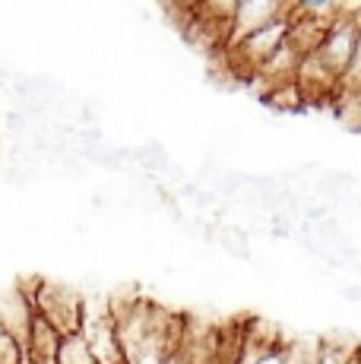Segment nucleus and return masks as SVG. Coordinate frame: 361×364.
Returning a JSON list of instances; mask_svg holds the SVG:
<instances>
[{
	"mask_svg": "<svg viewBox=\"0 0 361 364\" xmlns=\"http://www.w3.org/2000/svg\"><path fill=\"white\" fill-rule=\"evenodd\" d=\"M29 298L32 307L45 323H51L60 336L76 333L82 326V317H86V301L76 289L60 282H48V279H32L29 285Z\"/></svg>",
	"mask_w": 361,
	"mask_h": 364,
	"instance_id": "1",
	"label": "nucleus"
},
{
	"mask_svg": "<svg viewBox=\"0 0 361 364\" xmlns=\"http://www.w3.org/2000/svg\"><path fill=\"white\" fill-rule=\"evenodd\" d=\"M291 16V13H289ZM289 16H279V19H269V23L257 26V29L244 32L241 38L228 41L222 51H225V60L232 67V73L238 76H254V70L276 51V48L286 41V32H289Z\"/></svg>",
	"mask_w": 361,
	"mask_h": 364,
	"instance_id": "2",
	"label": "nucleus"
},
{
	"mask_svg": "<svg viewBox=\"0 0 361 364\" xmlns=\"http://www.w3.org/2000/svg\"><path fill=\"white\" fill-rule=\"evenodd\" d=\"M358 35H361V16L358 13L339 10L336 16L330 19L320 45H317V54H320V60L333 70V73H343L345 60H349L352 51H355Z\"/></svg>",
	"mask_w": 361,
	"mask_h": 364,
	"instance_id": "3",
	"label": "nucleus"
},
{
	"mask_svg": "<svg viewBox=\"0 0 361 364\" xmlns=\"http://www.w3.org/2000/svg\"><path fill=\"white\" fill-rule=\"evenodd\" d=\"M295 86L301 92L304 105H323V102H333V95H336L339 73H333L320 60V54L311 51V54H301V60H298Z\"/></svg>",
	"mask_w": 361,
	"mask_h": 364,
	"instance_id": "4",
	"label": "nucleus"
},
{
	"mask_svg": "<svg viewBox=\"0 0 361 364\" xmlns=\"http://www.w3.org/2000/svg\"><path fill=\"white\" fill-rule=\"evenodd\" d=\"M289 13H291V0H238V10H235L232 19H228V29H225V41H222V48H225L228 41L241 38L244 32L257 29V26L269 23V19L289 16Z\"/></svg>",
	"mask_w": 361,
	"mask_h": 364,
	"instance_id": "5",
	"label": "nucleus"
},
{
	"mask_svg": "<svg viewBox=\"0 0 361 364\" xmlns=\"http://www.w3.org/2000/svg\"><path fill=\"white\" fill-rule=\"evenodd\" d=\"M32 320H36V307H32L26 282L10 289L6 295H0V330L13 333L19 342H26V336L32 330Z\"/></svg>",
	"mask_w": 361,
	"mask_h": 364,
	"instance_id": "6",
	"label": "nucleus"
},
{
	"mask_svg": "<svg viewBox=\"0 0 361 364\" xmlns=\"http://www.w3.org/2000/svg\"><path fill=\"white\" fill-rule=\"evenodd\" d=\"M298 60H301V54H298L295 48L289 45V41H282V45L276 48V51L254 70L251 80L263 89V92H269V89H276V86H282V82H291V80H295Z\"/></svg>",
	"mask_w": 361,
	"mask_h": 364,
	"instance_id": "7",
	"label": "nucleus"
},
{
	"mask_svg": "<svg viewBox=\"0 0 361 364\" xmlns=\"http://www.w3.org/2000/svg\"><path fill=\"white\" fill-rule=\"evenodd\" d=\"M60 336L54 330L51 323H45V320L36 314V320H32V330L26 336L23 348H26V364H58V348H60Z\"/></svg>",
	"mask_w": 361,
	"mask_h": 364,
	"instance_id": "8",
	"label": "nucleus"
},
{
	"mask_svg": "<svg viewBox=\"0 0 361 364\" xmlns=\"http://www.w3.org/2000/svg\"><path fill=\"white\" fill-rule=\"evenodd\" d=\"M333 16H336V13H333ZM333 16H308V13H291L286 41L295 48L298 54L317 51V45H320V38H323V32H326V26H330Z\"/></svg>",
	"mask_w": 361,
	"mask_h": 364,
	"instance_id": "9",
	"label": "nucleus"
},
{
	"mask_svg": "<svg viewBox=\"0 0 361 364\" xmlns=\"http://www.w3.org/2000/svg\"><path fill=\"white\" fill-rule=\"evenodd\" d=\"M330 105L345 130H361V92H336Z\"/></svg>",
	"mask_w": 361,
	"mask_h": 364,
	"instance_id": "10",
	"label": "nucleus"
},
{
	"mask_svg": "<svg viewBox=\"0 0 361 364\" xmlns=\"http://www.w3.org/2000/svg\"><path fill=\"white\" fill-rule=\"evenodd\" d=\"M58 364H99L95 361V355L89 352L86 339H82V333H67L64 339H60V348H58Z\"/></svg>",
	"mask_w": 361,
	"mask_h": 364,
	"instance_id": "11",
	"label": "nucleus"
},
{
	"mask_svg": "<svg viewBox=\"0 0 361 364\" xmlns=\"http://www.w3.org/2000/svg\"><path fill=\"white\" fill-rule=\"evenodd\" d=\"M358 346L339 339V336H326L317 339V364H349V358L355 355Z\"/></svg>",
	"mask_w": 361,
	"mask_h": 364,
	"instance_id": "12",
	"label": "nucleus"
},
{
	"mask_svg": "<svg viewBox=\"0 0 361 364\" xmlns=\"http://www.w3.org/2000/svg\"><path fill=\"white\" fill-rule=\"evenodd\" d=\"M263 102H269L273 108H282V111H298V108H304V99H301V92H298L295 80H291V82H282V86L269 89V92H263Z\"/></svg>",
	"mask_w": 361,
	"mask_h": 364,
	"instance_id": "13",
	"label": "nucleus"
},
{
	"mask_svg": "<svg viewBox=\"0 0 361 364\" xmlns=\"http://www.w3.org/2000/svg\"><path fill=\"white\" fill-rule=\"evenodd\" d=\"M336 92H361V35H358V41H355V51H352V58L345 60L343 73H339Z\"/></svg>",
	"mask_w": 361,
	"mask_h": 364,
	"instance_id": "14",
	"label": "nucleus"
},
{
	"mask_svg": "<svg viewBox=\"0 0 361 364\" xmlns=\"http://www.w3.org/2000/svg\"><path fill=\"white\" fill-rule=\"evenodd\" d=\"M0 364H26L23 342L6 330H0Z\"/></svg>",
	"mask_w": 361,
	"mask_h": 364,
	"instance_id": "15",
	"label": "nucleus"
},
{
	"mask_svg": "<svg viewBox=\"0 0 361 364\" xmlns=\"http://www.w3.org/2000/svg\"><path fill=\"white\" fill-rule=\"evenodd\" d=\"M291 13H308V16H333L339 13L336 0H291Z\"/></svg>",
	"mask_w": 361,
	"mask_h": 364,
	"instance_id": "16",
	"label": "nucleus"
},
{
	"mask_svg": "<svg viewBox=\"0 0 361 364\" xmlns=\"http://www.w3.org/2000/svg\"><path fill=\"white\" fill-rule=\"evenodd\" d=\"M219 244L232 257H247V237L241 235L238 228H222V232H219Z\"/></svg>",
	"mask_w": 361,
	"mask_h": 364,
	"instance_id": "17",
	"label": "nucleus"
},
{
	"mask_svg": "<svg viewBox=\"0 0 361 364\" xmlns=\"http://www.w3.org/2000/svg\"><path fill=\"white\" fill-rule=\"evenodd\" d=\"M200 4H203V0H168V6L178 13V16H190Z\"/></svg>",
	"mask_w": 361,
	"mask_h": 364,
	"instance_id": "18",
	"label": "nucleus"
},
{
	"mask_svg": "<svg viewBox=\"0 0 361 364\" xmlns=\"http://www.w3.org/2000/svg\"><path fill=\"white\" fill-rule=\"evenodd\" d=\"M345 295H349V298H361V289H349Z\"/></svg>",
	"mask_w": 361,
	"mask_h": 364,
	"instance_id": "19",
	"label": "nucleus"
}]
</instances>
